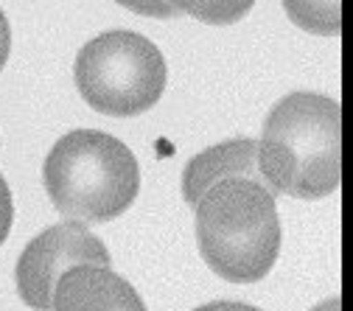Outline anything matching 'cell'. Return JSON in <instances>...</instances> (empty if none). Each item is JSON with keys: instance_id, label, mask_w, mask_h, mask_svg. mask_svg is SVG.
Listing matches in <instances>:
<instances>
[{"instance_id": "obj_6", "label": "cell", "mask_w": 353, "mask_h": 311, "mask_svg": "<svg viewBox=\"0 0 353 311\" xmlns=\"http://www.w3.org/2000/svg\"><path fill=\"white\" fill-rule=\"evenodd\" d=\"M51 311H146V303L110 266L81 263L59 278Z\"/></svg>"}, {"instance_id": "obj_13", "label": "cell", "mask_w": 353, "mask_h": 311, "mask_svg": "<svg viewBox=\"0 0 353 311\" xmlns=\"http://www.w3.org/2000/svg\"><path fill=\"white\" fill-rule=\"evenodd\" d=\"M194 311H261L255 305H247V303H228V300H216V303H208V305H199Z\"/></svg>"}, {"instance_id": "obj_12", "label": "cell", "mask_w": 353, "mask_h": 311, "mask_svg": "<svg viewBox=\"0 0 353 311\" xmlns=\"http://www.w3.org/2000/svg\"><path fill=\"white\" fill-rule=\"evenodd\" d=\"M9 51H12V28H9V20H6V14L0 12V70L6 68Z\"/></svg>"}, {"instance_id": "obj_2", "label": "cell", "mask_w": 353, "mask_h": 311, "mask_svg": "<svg viewBox=\"0 0 353 311\" xmlns=\"http://www.w3.org/2000/svg\"><path fill=\"white\" fill-rule=\"evenodd\" d=\"M196 244L219 278L255 283L281 255V219L270 188L250 180L216 183L196 202Z\"/></svg>"}, {"instance_id": "obj_7", "label": "cell", "mask_w": 353, "mask_h": 311, "mask_svg": "<svg viewBox=\"0 0 353 311\" xmlns=\"http://www.w3.org/2000/svg\"><path fill=\"white\" fill-rule=\"evenodd\" d=\"M225 180H250L267 188L258 168V141L236 138L191 157V163L183 171V197L191 208H196V202L216 183H225Z\"/></svg>"}, {"instance_id": "obj_9", "label": "cell", "mask_w": 353, "mask_h": 311, "mask_svg": "<svg viewBox=\"0 0 353 311\" xmlns=\"http://www.w3.org/2000/svg\"><path fill=\"white\" fill-rule=\"evenodd\" d=\"M168 3L180 14H188L199 23L230 26L239 23L255 6V0H168Z\"/></svg>"}, {"instance_id": "obj_3", "label": "cell", "mask_w": 353, "mask_h": 311, "mask_svg": "<svg viewBox=\"0 0 353 311\" xmlns=\"http://www.w3.org/2000/svg\"><path fill=\"white\" fill-rule=\"evenodd\" d=\"M42 183L65 219L107 225L135 202L141 165L118 138L99 129H76L48 152Z\"/></svg>"}, {"instance_id": "obj_1", "label": "cell", "mask_w": 353, "mask_h": 311, "mask_svg": "<svg viewBox=\"0 0 353 311\" xmlns=\"http://www.w3.org/2000/svg\"><path fill=\"white\" fill-rule=\"evenodd\" d=\"M258 168L278 197L323 199L342 180V107L320 93H289L263 121Z\"/></svg>"}, {"instance_id": "obj_4", "label": "cell", "mask_w": 353, "mask_h": 311, "mask_svg": "<svg viewBox=\"0 0 353 311\" xmlns=\"http://www.w3.org/2000/svg\"><path fill=\"white\" fill-rule=\"evenodd\" d=\"M160 48L135 31H107L76 57V87L101 115L132 118L152 110L165 90Z\"/></svg>"}, {"instance_id": "obj_5", "label": "cell", "mask_w": 353, "mask_h": 311, "mask_svg": "<svg viewBox=\"0 0 353 311\" xmlns=\"http://www.w3.org/2000/svg\"><path fill=\"white\" fill-rule=\"evenodd\" d=\"M110 250L104 241L90 233V228L81 221H65L42 230L17 258V292L20 300L34 311L54 308V289L59 278L81 263L110 266Z\"/></svg>"}, {"instance_id": "obj_14", "label": "cell", "mask_w": 353, "mask_h": 311, "mask_svg": "<svg viewBox=\"0 0 353 311\" xmlns=\"http://www.w3.org/2000/svg\"><path fill=\"white\" fill-rule=\"evenodd\" d=\"M312 311H342V300H339V297H331V300H325V303L314 305Z\"/></svg>"}, {"instance_id": "obj_8", "label": "cell", "mask_w": 353, "mask_h": 311, "mask_svg": "<svg viewBox=\"0 0 353 311\" xmlns=\"http://www.w3.org/2000/svg\"><path fill=\"white\" fill-rule=\"evenodd\" d=\"M283 9L289 20L308 34H342V0H283Z\"/></svg>"}, {"instance_id": "obj_10", "label": "cell", "mask_w": 353, "mask_h": 311, "mask_svg": "<svg viewBox=\"0 0 353 311\" xmlns=\"http://www.w3.org/2000/svg\"><path fill=\"white\" fill-rule=\"evenodd\" d=\"M118 3L129 12L135 14H143V17H157V20H171L176 17L180 12H176L168 0H118Z\"/></svg>"}, {"instance_id": "obj_11", "label": "cell", "mask_w": 353, "mask_h": 311, "mask_svg": "<svg viewBox=\"0 0 353 311\" xmlns=\"http://www.w3.org/2000/svg\"><path fill=\"white\" fill-rule=\"evenodd\" d=\"M12 219H14V205H12V191L0 174V247L9 239V230H12Z\"/></svg>"}]
</instances>
